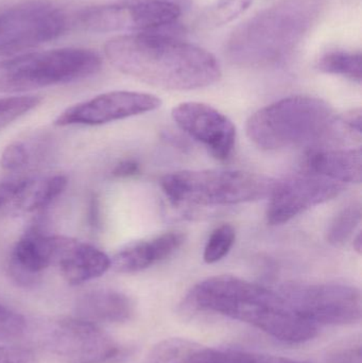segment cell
<instances>
[{"label": "cell", "mask_w": 362, "mask_h": 363, "mask_svg": "<svg viewBox=\"0 0 362 363\" xmlns=\"http://www.w3.org/2000/svg\"><path fill=\"white\" fill-rule=\"evenodd\" d=\"M361 343H348L329 352V363H362Z\"/></svg>", "instance_id": "cell-30"}, {"label": "cell", "mask_w": 362, "mask_h": 363, "mask_svg": "<svg viewBox=\"0 0 362 363\" xmlns=\"http://www.w3.org/2000/svg\"><path fill=\"white\" fill-rule=\"evenodd\" d=\"M278 182L237 170H185L164 177L162 189L176 206H225L271 196Z\"/></svg>", "instance_id": "cell-5"}, {"label": "cell", "mask_w": 362, "mask_h": 363, "mask_svg": "<svg viewBox=\"0 0 362 363\" xmlns=\"http://www.w3.org/2000/svg\"><path fill=\"white\" fill-rule=\"evenodd\" d=\"M344 190V184L312 174L278 182L270 196L268 223H287L312 207L333 200Z\"/></svg>", "instance_id": "cell-12"}, {"label": "cell", "mask_w": 362, "mask_h": 363, "mask_svg": "<svg viewBox=\"0 0 362 363\" xmlns=\"http://www.w3.org/2000/svg\"><path fill=\"white\" fill-rule=\"evenodd\" d=\"M161 106V99L151 94L108 91L66 108L57 117L55 125L59 127L106 125L152 112Z\"/></svg>", "instance_id": "cell-11"}, {"label": "cell", "mask_w": 362, "mask_h": 363, "mask_svg": "<svg viewBox=\"0 0 362 363\" xmlns=\"http://www.w3.org/2000/svg\"><path fill=\"white\" fill-rule=\"evenodd\" d=\"M182 12L179 0H123L84 9L79 13L78 23L96 33L127 31L180 38L178 21Z\"/></svg>", "instance_id": "cell-7"}, {"label": "cell", "mask_w": 362, "mask_h": 363, "mask_svg": "<svg viewBox=\"0 0 362 363\" xmlns=\"http://www.w3.org/2000/svg\"><path fill=\"white\" fill-rule=\"evenodd\" d=\"M40 341L64 363H108L125 357V349L97 324L77 317L51 322Z\"/></svg>", "instance_id": "cell-9"}, {"label": "cell", "mask_w": 362, "mask_h": 363, "mask_svg": "<svg viewBox=\"0 0 362 363\" xmlns=\"http://www.w3.org/2000/svg\"><path fill=\"white\" fill-rule=\"evenodd\" d=\"M140 172V166L137 162L133 161V160H125L116 165V167L113 169L112 174L115 178L128 179L135 177Z\"/></svg>", "instance_id": "cell-32"}, {"label": "cell", "mask_w": 362, "mask_h": 363, "mask_svg": "<svg viewBox=\"0 0 362 363\" xmlns=\"http://www.w3.org/2000/svg\"><path fill=\"white\" fill-rule=\"evenodd\" d=\"M185 241L180 232H168L149 239L136 241L119 250L111 259V268L119 273L146 270L174 255Z\"/></svg>", "instance_id": "cell-16"}, {"label": "cell", "mask_w": 362, "mask_h": 363, "mask_svg": "<svg viewBox=\"0 0 362 363\" xmlns=\"http://www.w3.org/2000/svg\"><path fill=\"white\" fill-rule=\"evenodd\" d=\"M293 311L310 323L349 325L361 321V294L346 284H289L281 289Z\"/></svg>", "instance_id": "cell-10"}, {"label": "cell", "mask_w": 362, "mask_h": 363, "mask_svg": "<svg viewBox=\"0 0 362 363\" xmlns=\"http://www.w3.org/2000/svg\"><path fill=\"white\" fill-rule=\"evenodd\" d=\"M236 240L235 228L231 224H222L210 234L205 249L203 259L206 264L220 262L229 254Z\"/></svg>", "instance_id": "cell-26"}, {"label": "cell", "mask_w": 362, "mask_h": 363, "mask_svg": "<svg viewBox=\"0 0 362 363\" xmlns=\"http://www.w3.org/2000/svg\"><path fill=\"white\" fill-rule=\"evenodd\" d=\"M305 166L310 174L315 176L341 184L361 183V149L312 150L306 155Z\"/></svg>", "instance_id": "cell-18"}, {"label": "cell", "mask_w": 362, "mask_h": 363, "mask_svg": "<svg viewBox=\"0 0 362 363\" xmlns=\"http://www.w3.org/2000/svg\"><path fill=\"white\" fill-rule=\"evenodd\" d=\"M342 125L348 130V132H352L354 135L361 136V111L353 110L346 113L341 117Z\"/></svg>", "instance_id": "cell-33"}, {"label": "cell", "mask_w": 362, "mask_h": 363, "mask_svg": "<svg viewBox=\"0 0 362 363\" xmlns=\"http://www.w3.org/2000/svg\"><path fill=\"white\" fill-rule=\"evenodd\" d=\"M30 152L23 143L16 142L9 145L0 159V165L6 172H18L28 165Z\"/></svg>", "instance_id": "cell-29"}, {"label": "cell", "mask_w": 362, "mask_h": 363, "mask_svg": "<svg viewBox=\"0 0 362 363\" xmlns=\"http://www.w3.org/2000/svg\"><path fill=\"white\" fill-rule=\"evenodd\" d=\"M172 118L182 131L219 161H227L236 144V128L222 113L201 102H184L172 110Z\"/></svg>", "instance_id": "cell-13"}, {"label": "cell", "mask_w": 362, "mask_h": 363, "mask_svg": "<svg viewBox=\"0 0 362 363\" xmlns=\"http://www.w3.org/2000/svg\"><path fill=\"white\" fill-rule=\"evenodd\" d=\"M346 130L329 104L310 96H293L255 112L247 123L251 142L267 151L316 146Z\"/></svg>", "instance_id": "cell-4"}, {"label": "cell", "mask_w": 362, "mask_h": 363, "mask_svg": "<svg viewBox=\"0 0 362 363\" xmlns=\"http://www.w3.org/2000/svg\"><path fill=\"white\" fill-rule=\"evenodd\" d=\"M38 96H9L0 98V130L23 117L40 106Z\"/></svg>", "instance_id": "cell-27"}, {"label": "cell", "mask_w": 362, "mask_h": 363, "mask_svg": "<svg viewBox=\"0 0 362 363\" xmlns=\"http://www.w3.org/2000/svg\"><path fill=\"white\" fill-rule=\"evenodd\" d=\"M353 247L354 249L358 252L359 254L361 253V247H362V241H361V233H359L356 237H354V242H353Z\"/></svg>", "instance_id": "cell-34"}, {"label": "cell", "mask_w": 362, "mask_h": 363, "mask_svg": "<svg viewBox=\"0 0 362 363\" xmlns=\"http://www.w3.org/2000/svg\"><path fill=\"white\" fill-rule=\"evenodd\" d=\"M66 186H67V179L62 174H55L42 180L36 179L30 191L25 213L44 211L63 194Z\"/></svg>", "instance_id": "cell-23"}, {"label": "cell", "mask_w": 362, "mask_h": 363, "mask_svg": "<svg viewBox=\"0 0 362 363\" xmlns=\"http://www.w3.org/2000/svg\"><path fill=\"white\" fill-rule=\"evenodd\" d=\"M324 6L325 0H282L234 30L225 55L242 67L281 65L304 42Z\"/></svg>", "instance_id": "cell-3"}, {"label": "cell", "mask_w": 362, "mask_h": 363, "mask_svg": "<svg viewBox=\"0 0 362 363\" xmlns=\"http://www.w3.org/2000/svg\"><path fill=\"white\" fill-rule=\"evenodd\" d=\"M200 347L187 339H165L151 349L145 363H191L193 354Z\"/></svg>", "instance_id": "cell-22"}, {"label": "cell", "mask_w": 362, "mask_h": 363, "mask_svg": "<svg viewBox=\"0 0 362 363\" xmlns=\"http://www.w3.org/2000/svg\"><path fill=\"white\" fill-rule=\"evenodd\" d=\"M254 0H215L198 17L197 25L202 29H216L237 19Z\"/></svg>", "instance_id": "cell-20"}, {"label": "cell", "mask_w": 362, "mask_h": 363, "mask_svg": "<svg viewBox=\"0 0 362 363\" xmlns=\"http://www.w3.org/2000/svg\"><path fill=\"white\" fill-rule=\"evenodd\" d=\"M187 303L244 322L285 343L307 342L318 335L317 325L300 317L281 292L233 275L201 281L189 292Z\"/></svg>", "instance_id": "cell-2"}, {"label": "cell", "mask_w": 362, "mask_h": 363, "mask_svg": "<svg viewBox=\"0 0 362 363\" xmlns=\"http://www.w3.org/2000/svg\"><path fill=\"white\" fill-rule=\"evenodd\" d=\"M110 63L127 76L170 91L210 86L221 78L217 57L197 45L161 33H128L108 40Z\"/></svg>", "instance_id": "cell-1"}, {"label": "cell", "mask_w": 362, "mask_h": 363, "mask_svg": "<svg viewBox=\"0 0 362 363\" xmlns=\"http://www.w3.org/2000/svg\"><path fill=\"white\" fill-rule=\"evenodd\" d=\"M27 321L16 311L0 304V341L12 340L23 336Z\"/></svg>", "instance_id": "cell-28"}, {"label": "cell", "mask_w": 362, "mask_h": 363, "mask_svg": "<svg viewBox=\"0 0 362 363\" xmlns=\"http://www.w3.org/2000/svg\"><path fill=\"white\" fill-rule=\"evenodd\" d=\"M191 363H302L280 356L264 355L237 350L210 349L200 347Z\"/></svg>", "instance_id": "cell-19"}, {"label": "cell", "mask_w": 362, "mask_h": 363, "mask_svg": "<svg viewBox=\"0 0 362 363\" xmlns=\"http://www.w3.org/2000/svg\"><path fill=\"white\" fill-rule=\"evenodd\" d=\"M79 319L99 323H125L133 319L135 305L123 292L112 289H98L87 292L76 303Z\"/></svg>", "instance_id": "cell-17"}, {"label": "cell", "mask_w": 362, "mask_h": 363, "mask_svg": "<svg viewBox=\"0 0 362 363\" xmlns=\"http://www.w3.org/2000/svg\"><path fill=\"white\" fill-rule=\"evenodd\" d=\"M317 68L324 74H335L361 83L362 57L361 52L335 50L325 53L319 59Z\"/></svg>", "instance_id": "cell-21"}, {"label": "cell", "mask_w": 362, "mask_h": 363, "mask_svg": "<svg viewBox=\"0 0 362 363\" xmlns=\"http://www.w3.org/2000/svg\"><path fill=\"white\" fill-rule=\"evenodd\" d=\"M35 179L15 178L0 182V215L25 211Z\"/></svg>", "instance_id": "cell-25"}, {"label": "cell", "mask_w": 362, "mask_h": 363, "mask_svg": "<svg viewBox=\"0 0 362 363\" xmlns=\"http://www.w3.org/2000/svg\"><path fill=\"white\" fill-rule=\"evenodd\" d=\"M55 264L64 279L77 286L102 277L111 268V258L89 243L57 236Z\"/></svg>", "instance_id": "cell-15"}, {"label": "cell", "mask_w": 362, "mask_h": 363, "mask_svg": "<svg viewBox=\"0 0 362 363\" xmlns=\"http://www.w3.org/2000/svg\"><path fill=\"white\" fill-rule=\"evenodd\" d=\"M361 205L359 202H353L346 205L344 209L334 218L327 233V242L335 247H340L350 240L361 222Z\"/></svg>", "instance_id": "cell-24"}, {"label": "cell", "mask_w": 362, "mask_h": 363, "mask_svg": "<svg viewBox=\"0 0 362 363\" xmlns=\"http://www.w3.org/2000/svg\"><path fill=\"white\" fill-rule=\"evenodd\" d=\"M102 59L85 48H60L29 53L4 64L0 91L19 94L83 80L97 74Z\"/></svg>", "instance_id": "cell-6"}, {"label": "cell", "mask_w": 362, "mask_h": 363, "mask_svg": "<svg viewBox=\"0 0 362 363\" xmlns=\"http://www.w3.org/2000/svg\"><path fill=\"white\" fill-rule=\"evenodd\" d=\"M57 236L45 234L38 228L28 230L15 243L9 270L21 285L35 284L42 273L55 264Z\"/></svg>", "instance_id": "cell-14"}, {"label": "cell", "mask_w": 362, "mask_h": 363, "mask_svg": "<svg viewBox=\"0 0 362 363\" xmlns=\"http://www.w3.org/2000/svg\"><path fill=\"white\" fill-rule=\"evenodd\" d=\"M68 28L67 13L55 2H19L0 12V55H16L52 42Z\"/></svg>", "instance_id": "cell-8"}, {"label": "cell", "mask_w": 362, "mask_h": 363, "mask_svg": "<svg viewBox=\"0 0 362 363\" xmlns=\"http://www.w3.org/2000/svg\"><path fill=\"white\" fill-rule=\"evenodd\" d=\"M0 363H36V358L23 347H0Z\"/></svg>", "instance_id": "cell-31"}]
</instances>
